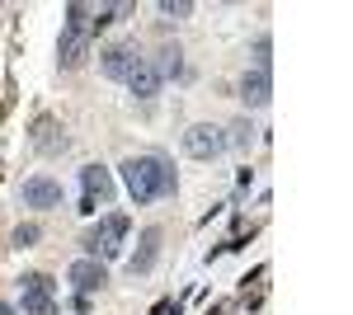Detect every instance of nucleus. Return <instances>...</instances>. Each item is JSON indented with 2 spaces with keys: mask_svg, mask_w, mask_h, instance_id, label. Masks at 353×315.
Wrapping results in <instances>:
<instances>
[{
  "mask_svg": "<svg viewBox=\"0 0 353 315\" xmlns=\"http://www.w3.org/2000/svg\"><path fill=\"white\" fill-rule=\"evenodd\" d=\"M151 66L161 71V80H174V76H184V52H179V48H165Z\"/></svg>",
  "mask_w": 353,
  "mask_h": 315,
  "instance_id": "obj_14",
  "label": "nucleus"
},
{
  "mask_svg": "<svg viewBox=\"0 0 353 315\" xmlns=\"http://www.w3.org/2000/svg\"><path fill=\"white\" fill-rule=\"evenodd\" d=\"M241 99L250 108H264L273 99V85H269V71H245V80H241Z\"/></svg>",
  "mask_w": 353,
  "mask_h": 315,
  "instance_id": "obj_12",
  "label": "nucleus"
},
{
  "mask_svg": "<svg viewBox=\"0 0 353 315\" xmlns=\"http://www.w3.org/2000/svg\"><path fill=\"white\" fill-rule=\"evenodd\" d=\"M123 184L132 193V203L146 207L156 198H174L179 179H174V165L165 156H132V160H123Z\"/></svg>",
  "mask_w": 353,
  "mask_h": 315,
  "instance_id": "obj_1",
  "label": "nucleus"
},
{
  "mask_svg": "<svg viewBox=\"0 0 353 315\" xmlns=\"http://www.w3.org/2000/svg\"><path fill=\"white\" fill-rule=\"evenodd\" d=\"M226 146H236V151H250V146H254V128H250V123H236V128H226Z\"/></svg>",
  "mask_w": 353,
  "mask_h": 315,
  "instance_id": "obj_15",
  "label": "nucleus"
},
{
  "mask_svg": "<svg viewBox=\"0 0 353 315\" xmlns=\"http://www.w3.org/2000/svg\"><path fill=\"white\" fill-rule=\"evenodd\" d=\"M71 141H66V132H61V123L57 118H38L33 123V151H43V156H61Z\"/></svg>",
  "mask_w": 353,
  "mask_h": 315,
  "instance_id": "obj_9",
  "label": "nucleus"
},
{
  "mask_svg": "<svg viewBox=\"0 0 353 315\" xmlns=\"http://www.w3.org/2000/svg\"><path fill=\"white\" fill-rule=\"evenodd\" d=\"M128 231H132V221H128L123 212L99 216V226L85 236V259H99V263L118 259V254H123V240H128Z\"/></svg>",
  "mask_w": 353,
  "mask_h": 315,
  "instance_id": "obj_2",
  "label": "nucleus"
},
{
  "mask_svg": "<svg viewBox=\"0 0 353 315\" xmlns=\"http://www.w3.org/2000/svg\"><path fill=\"white\" fill-rule=\"evenodd\" d=\"M156 10H161L165 19H189V14H193V5H189V0H161Z\"/></svg>",
  "mask_w": 353,
  "mask_h": 315,
  "instance_id": "obj_16",
  "label": "nucleus"
},
{
  "mask_svg": "<svg viewBox=\"0 0 353 315\" xmlns=\"http://www.w3.org/2000/svg\"><path fill=\"white\" fill-rule=\"evenodd\" d=\"M269 48H273V43H269V33H264V38L254 43V71H269V61H273Z\"/></svg>",
  "mask_w": 353,
  "mask_h": 315,
  "instance_id": "obj_17",
  "label": "nucleus"
},
{
  "mask_svg": "<svg viewBox=\"0 0 353 315\" xmlns=\"http://www.w3.org/2000/svg\"><path fill=\"white\" fill-rule=\"evenodd\" d=\"M19 292H24V315H57V296L48 273H24Z\"/></svg>",
  "mask_w": 353,
  "mask_h": 315,
  "instance_id": "obj_4",
  "label": "nucleus"
},
{
  "mask_svg": "<svg viewBox=\"0 0 353 315\" xmlns=\"http://www.w3.org/2000/svg\"><path fill=\"white\" fill-rule=\"evenodd\" d=\"M81 188H85V198H94L99 207H109L113 193H118V188H113V174L104 170V165H85L81 170Z\"/></svg>",
  "mask_w": 353,
  "mask_h": 315,
  "instance_id": "obj_8",
  "label": "nucleus"
},
{
  "mask_svg": "<svg viewBox=\"0 0 353 315\" xmlns=\"http://www.w3.org/2000/svg\"><path fill=\"white\" fill-rule=\"evenodd\" d=\"M123 85H128V90H132L137 99H156V94H161V71H156V66H151V57H141V66H137L132 76L123 80Z\"/></svg>",
  "mask_w": 353,
  "mask_h": 315,
  "instance_id": "obj_11",
  "label": "nucleus"
},
{
  "mask_svg": "<svg viewBox=\"0 0 353 315\" xmlns=\"http://www.w3.org/2000/svg\"><path fill=\"white\" fill-rule=\"evenodd\" d=\"M156 259H161V231H156V226H146V231H141V245H137V254L128 259V273L141 278V273H151V268H156Z\"/></svg>",
  "mask_w": 353,
  "mask_h": 315,
  "instance_id": "obj_10",
  "label": "nucleus"
},
{
  "mask_svg": "<svg viewBox=\"0 0 353 315\" xmlns=\"http://www.w3.org/2000/svg\"><path fill=\"white\" fill-rule=\"evenodd\" d=\"M141 66V52H137V43H113L99 52V76L104 80H128Z\"/></svg>",
  "mask_w": 353,
  "mask_h": 315,
  "instance_id": "obj_5",
  "label": "nucleus"
},
{
  "mask_svg": "<svg viewBox=\"0 0 353 315\" xmlns=\"http://www.w3.org/2000/svg\"><path fill=\"white\" fill-rule=\"evenodd\" d=\"M0 315H19V311H14V306H10V301H0Z\"/></svg>",
  "mask_w": 353,
  "mask_h": 315,
  "instance_id": "obj_19",
  "label": "nucleus"
},
{
  "mask_svg": "<svg viewBox=\"0 0 353 315\" xmlns=\"http://www.w3.org/2000/svg\"><path fill=\"white\" fill-rule=\"evenodd\" d=\"M38 236H43V231L28 221V226H19V231H14V245H19V250H28V245H38Z\"/></svg>",
  "mask_w": 353,
  "mask_h": 315,
  "instance_id": "obj_18",
  "label": "nucleus"
},
{
  "mask_svg": "<svg viewBox=\"0 0 353 315\" xmlns=\"http://www.w3.org/2000/svg\"><path fill=\"white\" fill-rule=\"evenodd\" d=\"M221 151H226V128H217V123H193L184 132V156L189 160H217Z\"/></svg>",
  "mask_w": 353,
  "mask_h": 315,
  "instance_id": "obj_3",
  "label": "nucleus"
},
{
  "mask_svg": "<svg viewBox=\"0 0 353 315\" xmlns=\"http://www.w3.org/2000/svg\"><path fill=\"white\" fill-rule=\"evenodd\" d=\"M66 278H71V287L81 292V296H90V292H99L104 283H109V268L99 259H76L71 268H66Z\"/></svg>",
  "mask_w": 353,
  "mask_h": 315,
  "instance_id": "obj_7",
  "label": "nucleus"
},
{
  "mask_svg": "<svg viewBox=\"0 0 353 315\" xmlns=\"http://www.w3.org/2000/svg\"><path fill=\"white\" fill-rule=\"evenodd\" d=\"M57 57H61V66H81L85 57H90V33H61V43H57Z\"/></svg>",
  "mask_w": 353,
  "mask_h": 315,
  "instance_id": "obj_13",
  "label": "nucleus"
},
{
  "mask_svg": "<svg viewBox=\"0 0 353 315\" xmlns=\"http://www.w3.org/2000/svg\"><path fill=\"white\" fill-rule=\"evenodd\" d=\"M19 198H24V207H61V184L57 179H48V174H33V179H24V188H19Z\"/></svg>",
  "mask_w": 353,
  "mask_h": 315,
  "instance_id": "obj_6",
  "label": "nucleus"
}]
</instances>
